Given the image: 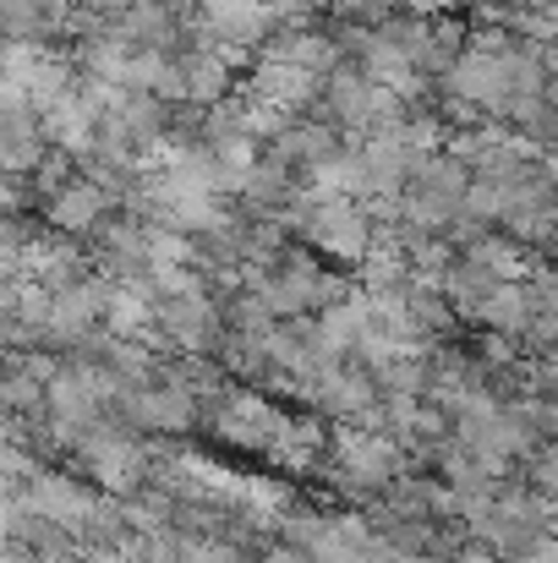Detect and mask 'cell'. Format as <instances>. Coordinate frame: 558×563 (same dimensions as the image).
<instances>
[{
  "mask_svg": "<svg viewBox=\"0 0 558 563\" xmlns=\"http://www.w3.org/2000/svg\"><path fill=\"white\" fill-rule=\"evenodd\" d=\"M11 531H17V504H11V498L0 493V542H6Z\"/></svg>",
  "mask_w": 558,
  "mask_h": 563,
  "instance_id": "5bb4252c",
  "label": "cell"
},
{
  "mask_svg": "<svg viewBox=\"0 0 558 563\" xmlns=\"http://www.w3.org/2000/svg\"><path fill=\"white\" fill-rule=\"evenodd\" d=\"M219 432H225L230 443H241V449H269V443H274V432H280V416H274L263 399L241 394V399H230V405H225Z\"/></svg>",
  "mask_w": 558,
  "mask_h": 563,
  "instance_id": "ba28073f",
  "label": "cell"
},
{
  "mask_svg": "<svg viewBox=\"0 0 558 563\" xmlns=\"http://www.w3.org/2000/svg\"><path fill=\"white\" fill-rule=\"evenodd\" d=\"M105 307H110V290L105 285H66V290H55V301H50V329L55 334H83L94 318H105Z\"/></svg>",
  "mask_w": 558,
  "mask_h": 563,
  "instance_id": "52a82bcc",
  "label": "cell"
},
{
  "mask_svg": "<svg viewBox=\"0 0 558 563\" xmlns=\"http://www.w3.org/2000/svg\"><path fill=\"white\" fill-rule=\"evenodd\" d=\"M99 213H105V191L94 187V181L66 187L61 197H55V208H50V219H55L61 230H94V224H99Z\"/></svg>",
  "mask_w": 558,
  "mask_h": 563,
  "instance_id": "8fae6325",
  "label": "cell"
},
{
  "mask_svg": "<svg viewBox=\"0 0 558 563\" xmlns=\"http://www.w3.org/2000/svg\"><path fill=\"white\" fill-rule=\"evenodd\" d=\"M335 454H340V471H346L351 487H378L394 471V449L383 438H368V432H340Z\"/></svg>",
  "mask_w": 558,
  "mask_h": 563,
  "instance_id": "8992f818",
  "label": "cell"
},
{
  "mask_svg": "<svg viewBox=\"0 0 558 563\" xmlns=\"http://www.w3.org/2000/svg\"><path fill=\"white\" fill-rule=\"evenodd\" d=\"M28 509H39L44 520H61V526H88V520H94V498L77 493V487L61 482V476H39Z\"/></svg>",
  "mask_w": 558,
  "mask_h": 563,
  "instance_id": "30bf717a",
  "label": "cell"
},
{
  "mask_svg": "<svg viewBox=\"0 0 558 563\" xmlns=\"http://www.w3.org/2000/svg\"><path fill=\"white\" fill-rule=\"evenodd\" d=\"M318 71H307V66H296L291 55H280V49H269L263 55V66L252 71V99L258 104H269V110H280V115H291V110H302L313 93H318Z\"/></svg>",
  "mask_w": 558,
  "mask_h": 563,
  "instance_id": "7a4b0ae2",
  "label": "cell"
},
{
  "mask_svg": "<svg viewBox=\"0 0 558 563\" xmlns=\"http://www.w3.org/2000/svg\"><path fill=\"white\" fill-rule=\"evenodd\" d=\"M203 5V22L214 27V38L225 49H241L252 38H263L274 27V5L269 0H197Z\"/></svg>",
  "mask_w": 558,
  "mask_h": 563,
  "instance_id": "277c9868",
  "label": "cell"
},
{
  "mask_svg": "<svg viewBox=\"0 0 558 563\" xmlns=\"http://www.w3.org/2000/svg\"><path fill=\"white\" fill-rule=\"evenodd\" d=\"M269 563H313V559H302V553H291V548H285V553H274Z\"/></svg>",
  "mask_w": 558,
  "mask_h": 563,
  "instance_id": "9a60e30c",
  "label": "cell"
},
{
  "mask_svg": "<svg viewBox=\"0 0 558 563\" xmlns=\"http://www.w3.org/2000/svg\"><path fill=\"white\" fill-rule=\"evenodd\" d=\"M138 416L149 421V427H192V394H186L182 383H171V388H149V394H138Z\"/></svg>",
  "mask_w": 558,
  "mask_h": 563,
  "instance_id": "7c38bea8",
  "label": "cell"
},
{
  "mask_svg": "<svg viewBox=\"0 0 558 563\" xmlns=\"http://www.w3.org/2000/svg\"><path fill=\"white\" fill-rule=\"evenodd\" d=\"M329 99H335V110L346 115V126L383 132V126H394V99H400V93H389L383 82H372L368 71H335V77H329Z\"/></svg>",
  "mask_w": 558,
  "mask_h": 563,
  "instance_id": "3957f363",
  "label": "cell"
},
{
  "mask_svg": "<svg viewBox=\"0 0 558 563\" xmlns=\"http://www.w3.org/2000/svg\"><path fill=\"white\" fill-rule=\"evenodd\" d=\"M105 318H110V334H116V340H149V329L160 323V318L149 312V296H132V290H110Z\"/></svg>",
  "mask_w": 558,
  "mask_h": 563,
  "instance_id": "4fadbf2b",
  "label": "cell"
},
{
  "mask_svg": "<svg viewBox=\"0 0 558 563\" xmlns=\"http://www.w3.org/2000/svg\"><path fill=\"white\" fill-rule=\"evenodd\" d=\"M307 241L329 257H368L372 246V230H368V213L357 208V197H335V191H318L307 219H302Z\"/></svg>",
  "mask_w": 558,
  "mask_h": 563,
  "instance_id": "6da1fadb",
  "label": "cell"
},
{
  "mask_svg": "<svg viewBox=\"0 0 558 563\" xmlns=\"http://www.w3.org/2000/svg\"><path fill=\"white\" fill-rule=\"evenodd\" d=\"M83 449H88V460H94V471H99L105 487L127 493V487L143 482V449H132V443H121V438H88Z\"/></svg>",
  "mask_w": 558,
  "mask_h": 563,
  "instance_id": "9c48e42d",
  "label": "cell"
},
{
  "mask_svg": "<svg viewBox=\"0 0 558 563\" xmlns=\"http://www.w3.org/2000/svg\"><path fill=\"white\" fill-rule=\"evenodd\" d=\"M160 329L176 334V345H192V351L214 345V334H219L214 301H208L197 285H186V290H176V296H165V307H160Z\"/></svg>",
  "mask_w": 558,
  "mask_h": 563,
  "instance_id": "5b68a950",
  "label": "cell"
}]
</instances>
